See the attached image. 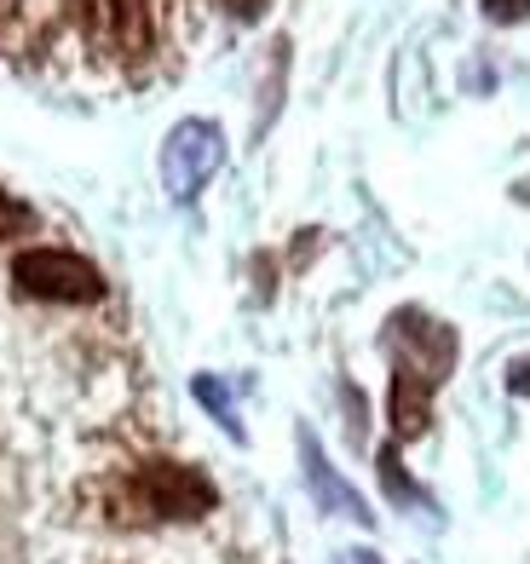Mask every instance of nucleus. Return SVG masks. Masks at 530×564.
<instances>
[{
  "instance_id": "4",
  "label": "nucleus",
  "mask_w": 530,
  "mask_h": 564,
  "mask_svg": "<svg viewBox=\"0 0 530 564\" xmlns=\"http://www.w3.org/2000/svg\"><path fill=\"white\" fill-rule=\"evenodd\" d=\"M225 162V133L214 121H180L162 144V185L173 202H191Z\"/></svg>"
},
{
  "instance_id": "8",
  "label": "nucleus",
  "mask_w": 530,
  "mask_h": 564,
  "mask_svg": "<svg viewBox=\"0 0 530 564\" xmlns=\"http://www.w3.org/2000/svg\"><path fill=\"white\" fill-rule=\"evenodd\" d=\"M196 398L214 409V415H219V426L231 432V438H242V426H237V409H231V398H225V387H219L214 375H196Z\"/></svg>"
},
{
  "instance_id": "14",
  "label": "nucleus",
  "mask_w": 530,
  "mask_h": 564,
  "mask_svg": "<svg viewBox=\"0 0 530 564\" xmlns=\"http://www.w3.org/2000/svg\"><path fill=\"white\" fill-rule=\"evenodd\" d=\"M12 12H18V0H0V23H7Z\"/></svg>"
},
{
  "instance_id": "9",
  "label": "nucleus",
  "mask_w": 530,
  "mask_h": 564,
  "mask_svg": "<svg viewBox=\"0 0 530 564\" xmlns=\"http://www.w3.org/2000/svg\"><path fill=\"white\" fill-rule=\"evenodd\" d=\"M381 484H387V490H392L398 501H426V490H415V484L403 478V467H398V449H392V444L381 449Z\"/></svg>"
},
{
  "instance_id": "3",
  "label": "nucleus",
  "mask_w": 530,
  "mask_h": 564,
  "mask_svg": "<svg viewBox=\"0 0 530 564\" xmlns=\"http://www.w3.org/2000/svg\"><path fill=\"white\" fill-rule=\"evenodd\" d=\"M133 496L150 519H202V512L219 507V490L208 484V473L185 467V460H144L133 473Z\"/></svg>"
},
{
  "instance_id": "7",
  "label": "nucleus",
  "mask_w": 530,
  "mask_h": 564,
  "mask_svg": "<svg viewBox=\"0 0 530 564\" xmlns=\"http://www.w3.org/2000/svg\"><path fill=\"white\" fill-rule=\"evenodd\" d=\"M433 380H426V375H415V369H392V432H398V438L403 444H410V438H421V432H426V421H433Z\"/></svg>"
},
{
  "instance_id": "1",
  "label": "nucleus",
  "mask_w": 530,
  "mask_h": 564,
  "mask_svg": "<svg viewBox=\"0 0 530 564\" xmlns=\"http://www.w3.org/2000/svg\"><path fill=\"white\" fill-rule=\"evenodd\" d=\"M82 41L110 64H144L156 53V7L150 0H69Z\"/></svg>"
},
{
  "instance_id": "13",
  "label": "nucleus",
  "mask_w": 530,
  "mask_h": 564,
  "mask_svg": "<svg viewBox=\"0 0 530 564\" xmlns=\"http://www.w3.org/2000/svg\"><path fill=\"white\" fill-rule=\"evenodd\" d=\"M225 7H231L237 18H260V12H266V0H225Z\"/></svg>"
},
{
  "instance_id": "10",
  "label": "nucleus",
  "mask_w": 530,
  "mask_h": 564,
  "mask_svg": "<svg viewBox=\"0 0 530 564\" xmlns=\"http://www.w3.org/2000/svg\"><path fill=\"white\" fill-rule=\"evenodd\" d=\"M30 225H35L30 202H18V196L0 191V237H18V230H30Z\"/></svg>"
},
{
  "instance_id": "12",
  "label": "nucleus",
  "mask_w": 530,
  "mask_h": 564,
  "mask_svg": "<svg viewBox=\"0 0 530 564\" xmlns=\"http://www.w3.org/2000/svg\"><path fill=\"white\" fill-rule=\"evenodd\" d=\"M508 392H519V398L530 392V357H519V364L508 369Z\"/></svg>"
},
{
  "instance_id": "5",
  "label": "nucleus",
  "mask_w": 530,
  "mask_h": 564,
  "mask_svg": "<svg viewBox=\"0 0 530 564\" xmlns=\"http://www.w3.org/2000/svg\"><path fill=\"white\" fill-rule=\"evenodd\" d=\"M387 340H392V351H398V364L415 369V375H426L433 387H439L450 369H456V328L439 323V317H426V312H415V305L392 312Z\"/></svg>"
},
{
  "instance_id": "6",
  "label": "nucleus",
  "mask_w": 530,
  "mask_h": 564,
  "mask_svg": "<svg viewBox=\"0 0 530 564\" xmlns=\"http://www.w3.org/2000/svg\"><path fill=\"white\" fill-rule=\"evenodd\" d=\"M300 455H306V484H312V496L323 501V512H346V519H358V524L375 519V512L364 507V496L351 490L346 478H335V467L323 460V449H317L312 432H300Z\"/></svg>"
},
{
  "instance_id": "11",
  "label": "nucleus",
  "mask_w": 530,
  "mask_h": 564,
  "mask_svg": "<svg viewBox=\"0 0 530 564\" xmlns=\"http://www.w3.org/2000/svg\"><path fill=\"white\" fill-rule=\"evenodd\" d=\"M490 23H524L530 18V0H478Z\"/></svg>"
},
{
  "instance_id": "2",
  "label": "nucleus",
  "mask_w": 530,
  "mask_h": 564,
  "mask_svg": "<svg viewBox=\"0 0 530 564\" xmlns=\"http://www.w3.org/2000/svg\"><path fill=\"white\" fill-rule=\"evenodd\" d=\"M12 282H18V294L46 300V305H98L105 300V271L64 248H23L12 260Z\"/></svg>"
}]
</instances>
